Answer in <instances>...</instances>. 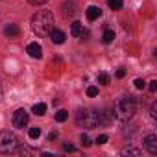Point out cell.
I'll return each instance as SVG.
<instances>
[{"mask_svg": "<svg viewBox=\"0 0 157 157\" xmlns=\"http://www.w3.org/2000/svg\"><path fill=\"white\" fill-rule=\"evenodd\" d=\"M48 35H50L52 43H56V44H63V43H65V39H67V35H65L61 30H57V28H54Z\"/></svg>", "mask_w": 157, "mask_h": 157, "instance_id": "8", "label": "cell"}, {"mask_svg": "<svg viewBox=\"0 0 157 157\" xmlns=\"http://www.w3.org/2000/svg\"><path fill=\"white\" fill-rule=\"evenodd\" d=\"M150 117H151V118H157V104H151V109H150Z\"/></svg>", "mask_w": 157, "mask_h": 157, "instance_id": "24", "label": "cell"}, {"mask_svg": "<svg viewBox=\"0 0 157 157\" xmlns=\"http://www.w3.org/2000/svg\"><path fill=\"white\" fill-rule=\"evenodd\" d=\"M26 52H28L33 59H41V57H43V48H41L39 43H30L28 48H26Z\"/></svg>", "mask_w": 157, "mask_h": 157, "instance_id": "7", "label": "cell"}, {"mask_svg": "<svg viewBox=\"0 0 157 157\" xmlns=\"http://www.w3.org/2000/svg\"><path fill=\"white\" fill-rule=\"evenodd\" d=\"M28 2H30L32 6H43V4L48 2V0H28Z\"/></svg>", "mask_w": 157, "mask_h": 157, "instance_id": "26", "label": "cell"}, {"mask_svg": "<svg viewBox=\"0 0 157 157\" xmlns=\"http://www.w3.org/2000/svg\"><path fill=\"white\" fill-rule=\"evenodd\" d=\"M87 96H91V98H94V96H98V87H94V85H91V87H87Z\"/></svg>", "mask_w": 157, "mask_h": 157, "instance_id": "21", "label": "cell"}, {"mask_svg": "<svg viewBox=\"0 0 157 157\" xmlns=\"http://www.w3.org/2000/svg\"><path fill=\"white\" fill-rule=\"evenodd\" d=\"M100 15H102V10H100L98 6H89V8H87V19H89V21H96Z\"/></svg>", "mask_w": 157, "mask_h": 157, "instance_id": "10", "label": "cell"}, {"mask_svg": "<svg viewBox=\"0 0 157 157\" xmlns=\"http://www.w3.org/2000/svg\"><path fill=\"white\" fill-rule=\"evenodd\" d=\"M137 111V104L133 100V96H126V98H120L115 102L113 105V115L118 118V120H128L135 115Z\"/></svg>", "mask_w": 157, "mask_h": 157, "instance_id": "2", "label": "cell"}, {"mask_svg": "<svg viewBox=\"0 0 157 157\" xmlns=\"http://www.w3.org/2000/svg\"><path fill=\"white\" fill-rule=\"evenodd\" d=\"M76 122L78 126H83V128H96L100 126V113L93 109H82L76 115Z\"/></svg>", "mask_w": 157, "mask_h": 157, "instance_id": "3", "label": "cell"}, {"mask_svg": "<svg viewBox=\"0 0 157 157\" xmlns=\"http://www.w3.org/2000/svg\"><path fill=\"white\" fill-rule=\"evenodd\" d=\"M4 33H6L10 39H13V37H17V35L21 33V30H19V26H17V24H8V26L4 28Z\"/></svg>", "mask_w": 157, "mask_h": 157, "instance_id": "12", "label": "cell"}, {"mask_svg": "<svg viewBox=\"0 0 157 157\" xmlns=\"http://www.w3.org/2000/svg\"><path fill=\"white\" fill-rule=\"evenodd\" d=\"M113 118H115L113 111H102V113H100V126H105V124H109Z\"/></svg>", "mask_w": 157, "mask_h": 157, "instance_id": "13", "label": "cell"}, {"mask_svg": "<svg viewBox=\"0 0 157 157\" xmlns=\"http://www.w3.org/2000/svg\"><path fill=\"white\" fill-rule=\"evenodd\" d=\"M28 120H30V115H28L26 109H17V111L13 113V126H15V128H19V129L26 128Z\"/></svg>", "mask_w": 157, "mask_h": 157, "instance_id": "5", "label": "cell"}, {"mask_svg": "<svg viewBox=\"0 0 157 157\" xmlns=\"http://www.w3.org/2000/svg\"><path fill=\"white\" fill-rule=\"evenodd\" d=\"M56 137H57V133H56V131H52V133H50V135H48V139H50V140H54V139H56Z\"/></svg>", "mask_w": 157, "mask_h": 157, "instance_id": "30", "label": "cell"}, {"mask_svg": "<svg viewBox=\"0 0 157 157\" xmlns=\"http://www.w3.org/2000/svg\"><path fill=\"white\" fill-rule=\"evenodd\" d=\"M32 30L37 35H48L54 30V15L46 10H39L33 17H32Z\"/></svg>", "mask_w": 157, "mask_h": 157, "instance_id": "1", "label": "cell"}, {"mask_svg": "<svg viewBox=\"0 0 157 157\" xmlns=\"http://www.w3.org/2000/svg\"><path fill=\"white\" fill-rule=\"evenodd\" d=\"M96 142H98V144H105V142H107V135H105V133H102V135H98V139H96Z\"/></svg>", "mask_w": 157, "mask_h": 157, "instance_id": "25", "label": "cell"}, {"mask_svg": "<svg viewBox=\"0 0 157 157\" xmlns=\"http://www.w3.org/2000/svg\"><path fill=\"white\" fill-rule=\"evenodd\" d=\"M144 148H146L151 155L157 153V135H155V133H150V135L144 137Z\"/></svg>", "mask_w": 157, "mask_h": 157, "instance_id": "6", "label": "cell"}, {"mask_svg": "<svg viewBox=\"0 0 157 157\" xmlns=\"http://www.w3.org/2000/svg\"><path fill=\"white\" fill-rule=\"evenodd\" d=\"M63 15L65 17H74L76 15V4L72 2V0H68V2L63 4Z\"/></svg>", "mask_w": 157, "mask_h": 157, "instance_id": "9", "label": "cell"}, {"mask_svg": "<svg viewBox=\"0 0 157 157\" xmlns=\"http://www.w3.org/2000/svg\"><path fill=\"white\" fill-rule=\"evenodd\" d=\"M32 113H35V115H44L46 113V104H35L33 107H32Z\"/></svg>", "mask_w": 157, "mask_h": 157, "instance_id": "15", "label": "cell"}, {"mask_svg": "<svg viewBox=\"0 0 157 157\" xmlns=\"http://www.w3.org/2000/svg\"><path fill=\"white\" fill-rule=\"evenodd\" d=\"M63 150H65V151H76L74 144H68V142H65V144H63Z\"/></svg>", "mask_w": 157, "mask_h": 157, "instance_id": "27", "label": "cell"}, {"mask_svg": "<svg viewBox=\"0 0 157 157\" xmlns=\"http://www.w3.org/2000/svg\"><path fill=\"white\" fill-rule=\"evenodd\" d=\"M120 155H140V150H137V148H131V146H128V148H124L122 151H120Z\"/></svg>", "mask_w": 157, "mask_h": 157, "instance_id": "16", "label": "cell"}, {"mask_svg": "<svg viewBox=\"0 0 157 157\" xmlns=\"http://www.w3.org/2000/svg\"><path fill=\"white\" fill-rule=\"evenodd\" d=\"M19 146V139L11 131H2L0 133V153H11Z\"/></svg>", "mask_w": 157, "mask_h": 157, "instance_id": "4", "label": "cell"}, {"mask_svg": "<svg viewBox=\"0 0 157 157\" xmlns=\"http://www.w3.org/2000/svg\"><path fill=\"white\" fill-rule=\"evenodd\" d=\"M107 4L111 10H120L122 8V0H107Z\"/></svg>", "mask_w": 157, "mask_h": 157, "instance_id": "19", "label": "cell"}, {"mask_svg": "<svg viewBox=\"0 0 157 157\" xmlns=\"http://www.w3.org/2000/svg\"><path fill=\"white\" fill-rule=\"evenodd\" d=\"M113 39H115V32H113V30H105L104 35H102V41H104L105 44H109V43H113Z\"/></svg>", "mask_w": 157, "mask_h": 157, "instance_id": "14", "label": "cell"}, {"mask_svg": "<svg viewBox=\"0 0 157 157\" xmlns=\"http://www.w3.org/2000/svg\"><path fill=\"white\" fill-rule=\"evenodd\" d=\"M98 83H102V85H107V83H109V74H105V72H100V74H98Z\"/></svg>", "mask_w": 157, "mask_h": 157, "instance_id": "18", "label": "cell"}, {"mask_svg": "<svg viewBox=\"0 0 157 157\" xmlns=\"http://www.w3.org/2000/svg\"><path fill=\"white\" fill-rule=\"evenodd\" d=\"M80 140H82V144H83V146H91V144H93L87 133H82V137H80Z\"/></svg>", "mask_w": 157, "mask_h": 157, "instance_id": "22", "label": "cell"}, {"mask_svg": "<svg viewBox=\"0 0 157 157\" xmlns=\"http://www.w3.org/2000/svg\"><path fill=\"white\" fill-rule=\"evenodd\" d=\"M124 76H126V70L124 68H118L117 70V78H124Z\"/></svg>", "mask_w": 157, "mask_h": 157, "instance_id": "29", "label": "cell"}, {"mask_svg": "<svg viewBox=\"0 0 157 157\" xmlns=\"http://www.w3.org/2000/svg\"><path fill=\"white\" fill-rule=\"evenodd\" d=\"M68 118V111H65V109H59L57 113H56V120L57 122H65Z\"/></svg>", "mask_w": 157, "mask_h": 157, "instance_id": "17", "label": "cell"}, {"mask_svg": "<svg viewBox=\"0 0 157 157\" xmlns=\"http://www.w3.org/2000/svg\"><path fill=\"white\" fill-rule=\"evenodd\" d=\"M150 91H151V93L157 91V80H151V82H150Z\"/></svg>", "mask_w": 157, "mask_h": 157, "instance_id": "28", "label": "cell"}, {"mask_svg": "<svg viewBox=\"0 0 157 157\" xmlns=\"http://www.w3.org/2000/svg\"><path fill=\"white\" fill-rule=\"evenodd\" d=\"M82 32H83V24H82V22L74 21V22L70 24V35H72V37H80Z\"/></svg>", "mask_w": 157, "mask_h": 157, "instance_id": "11", "label": "cell"}, {"mask_svg": "<svg viewBox=\"0 0 157 157\" xmlns=\"http://www.w3.org/2000/svg\"><path fill=\"white\" fill-rule=\"evenodd\" d=\"M28 135H30V139H39L41 137V128H32L28 131Z\"/></svg>", "mask_w": 157, "mask_h": 157, "instance_id": "20", "label": "cell"}, {"mask_svg": "<svg viewBox=\"0 0 157 157\" xmlns=\"http://www.w3.org/2000/svg\"><path fill=\"white\" fill-rule=\"evenodd\" d=\"M144 85H146L144 80H140V78H137V80H135V87L137 89H144Z\"/></svg>", "mask_w": 157, "mask_h": 157, "instance_id": "23", "label": "cell"}]
</instances>
